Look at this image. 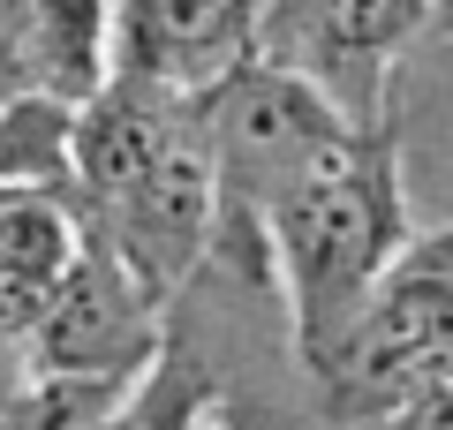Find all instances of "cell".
<instances>
[{
    "mask_svg": "<svg viewBox=\"0 0 453 430\" xmlns=\"http://www.w3.org/2000/svg\"><path fill=\"white\" fill-rule=\"evenodd\" d=\"M83 106H8L0 113V196H68V143Z\"/></svg>",
    "mask_w": 453,
    "mask_h": 430,
    "instance_id": "12",
    "label": "cell"
},
{
    "mask_svg": "<svg viewBox=\"0 0 453 430\" xmlns=\"http://www.w3.org/2000/svg\"><path fill=\"white\" fill-rule=\"evenodd\" d=\"M159 303L129 280V265L98 234H83V257L61 272L46 318L31 333V378H91V385H136L159 363Z\"/></svg>",
    "mask_w": 453,
    "mask_h": 430,
    "instance_id": "7",
    "label": "cell"
},
{
    "mask_svg": "<svg viewBox=\"0 0 453 430\" xmlns=\"http://www.w3.org/2000/svg\"><path fill=\"white\" fill-rule=\"evenodd\" d=\"M438 23H446V31H453V0H438Z\"/></svg>",
    "mask_w": 453,
    "mask_h": 430,
    "instance_id": "15",
    "label": "cell"
},
{
    "mask_svg": "<svg viewBox=\"0 0 453 430\" xmlns=\"http://www.w3.org/2000/svg\"><path fill=\"white\" fill-rule=\"evenodd\" d=\"M340 415H401L408 400L453 385V227L416 234L363 318L318 363Z\"/></svg>",
    "mask_w": 453,
    "mask_h": 430,
    "instance_id": "3",
    "label": "cell"
},
{
    "mask_svg": "<svg viewBox=\"0 0 453 430\" xmlns=\"http://www.w3.org/2000/svg\"><path fill=\"white\" fill-rule=\"evenodd\" d=\"M416 250L401 159L386 136H356L273 211V280L288 295V333L310 370L348 340L393 265Z\"/></svg>",
    "mask_w": 453,
    "mask_h": 430,
    "instance_id": "1",
    "label": "cell"
},
{
    "mask_svg": "<svg viewBox=\"0 0 453 430\" xmlns=\"http://www.w3.org/2000/svg\"><path fill=\"white\" fill-rule=\"evenodd\" d=\"M83 234L106 242V250L129 265V280L166 310V295L219 250V151H211V106H189L181 136L166 143V159L144 174V189H136L121 211L91 219Z\"/></svg>",
    "mask_w": 453,
    "mask_h": 430,
    "instance_id": "6",
    "label": "cell"
},
{
    "mask_svg": "<svg viewBox=\"0 0 453 430\" xmlns=\"http://www.w3.org/2000/svg\"><path fill=\"white\" fill-rule=\"evenodd\" d=\"M273 0H113V83L211 106L265 46Z\"/></svg>",
    "mask_w": 453,
    "mask_h": 430,
    "instance_id": "5",
    "label": "cell"
},
{
    "mask_svg": "<svg viewBox=\"0 0 453 430\" xmlns=\"http://www.w3.org/2000/svg\"><path fill=\"white\" fill-rule=\"evenodd\" d=\"M386 430H453V385H446V393L408 400L401 415H386Z\"/></svg>",
    "mask_w": 453,
    "mask_h": 430,
    "instance_id": "14",
    "label": "cell"
},
{
    "mask_svg": "<svg viewBox=\"0 0 453 430\" xmlns=\"http://www.w3.org/2000/svg\"><path fill=\"white\" fill-rule=\"evenodd\" d=\"M83 257V211L68 196H0V280L61 287Z\"/></svg>",
    "mask_w": 453,
    "mask_h": 430,
    "instance_id": "10",
    "label": "cell"
},
{
    "mask_svg": "<svg viewBox=\"0 0 453 430\" xmlns=\"http://www.w3.org/2000/svg\"><path fill=\"white\" fill-rule=\"evenodd\" d=\"M363 128L318 91L273 61H250L211 98V151H219V250L242 257V272H273V211Z\"/></svg>",
    "mask_w": 453,
    "mask_h": 430,
    "instance_id": "2",
    "label": "cell"
},
{
    "mask_svg": "<svg viewBox=\"0 0 453 430\" xmlns=\"http://www.w3.org/2000/svg\"><path fill=\"white\" fill-rule=\"evenodd\" d=\"M189 106L174 98H151V91H129V83H106L91 106L76 113V143H68V204L83 211V227L121 211L144 174L166 159V143L181 136Z\"/></svg>",
    "mask_w": 453,
    "mask_h": 430,
    "instance_id": "9",
    "label": "cell"
},
{
    "mask_svg": "<svg viewBox=\"0 0 453 430\" xmlns=\"http://www.w3.org/2000/svg\"><path fill=\"white\" fill-rule=\"evenodd\" d=\"M113 83V0H0V113L91 106Z\"/></svg>",
    "mask_w": 453,
    "mask_h": 430,
    "instance_id": "8",
    "label": "cell"
},
{
    "mask_svg": "<svg viewBox=\"0 0 453 430\" xmlns=\"http://www.w3.org/2000/svg\"><path fill=\"white\" fill-rule=\"evenodd\" d=\"M423 23H438V0H273L257 61L318 83L363 136H386V76Z\"/></svg>",
    "mask_w": 453,
    "mask_h": 430,
    "instance_id": "4",
    "label": "cell"
},
{
    "mask_svg": "<svg viewBox=\"0 0 453 430\" xmlns=\"http://www.w3.org/2000/svg\"><path fill=\"white\" fill-rule=\"evenodd\" d=\"M129 385H91V378H23L0 393V430H98Z\"/></svg>",
    "mask_w": 453,
    "mask_h": 430,
    "instance_id": "13",
    "label": "cell"
},
{
    "mask_svg": "<svg viewBox=\"0 0 453 430\" xmlns=\"http://www.w3.org/2000/svg\"><path fill=\"white\" fill-rule=\"evenodd\" d=\"M211 400H219L211 370L196 363L181 340H166L159 363L113 400V415L98 430H211Z\"/></svg>",
    "mask_w": 453,
    "mask_h": 430,
    "instance_id": "11",
    "label": "cell"
}]
</instances>
